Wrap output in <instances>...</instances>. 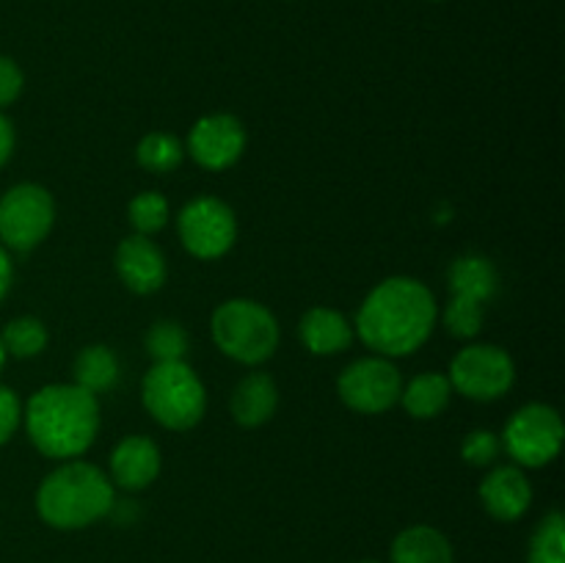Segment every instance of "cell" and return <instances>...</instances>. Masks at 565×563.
Wrapping results in <instances>:
<instances>
[{"instance_id": "obj_19", "label": "cell", "mask_w": 565, "mask_h": 563, "mask_svg": "<svg viewBox=\"0 0 565 563\" xmlns=\"http://www.w3.org/2000/svg\"><path fill=\"white\" fill-rule=\"evenodd\" d=\"M119 357L114 353V348L103 346V342H92V346L83 348L81 353L72 362V384L83 386L92 395H103V392L114 390L116 381H119Z\"/></svg>"}, {"instance_id": "obj_17", "label": "cell", "mask_w": 565, "mask_h": 563, "mask_svg": "<svg viewBox=\"0 0 565 563\" xmlns=\"http://www.w3.org/2000/svg\"><path fill=\"white\" fill-rule=\"evenodd\" d=\"M390 563H456V550L434 524H408L392 541Z\"/></svg>"}, {"instance_id": "obj_9", "label": "cell", "mask_w": 565, "mask_h": 563, "mask_svg": "<svg viewBox=\"0 0 565 563\" xmlns=\"http://www.w3.org/2000/svg\"><path fill=\"white\" fill-rule=\"evenodd\" d=\"M177 235L191 257L221 259L237 241V215L224 199L196 196L177 215Z\"/></svg>"}, {"instance_id": "obj_26", "label": "cell", "mask_w": 565, "mask_h": 563, "mask_svg": "<svg viewBox=\"0 0 565 563\" xmlns=\"http://www.w3.org/2000/svg\"><path fill=\"white\" fill-rule=\"evenodd\" d=\"M439 315L447 334L458 337V340H475L483 329L486 304L469 296H450V301L445 304Z\"/></svg>"}, {"instance_id": "obj_14", "label": "cell", "mask_w": 565, "mask_h": 563, "mask_svg": "<svg viewBox=\"0 0 565 563\" xmlns=\"http://www.w3.org/2000/svg\"><path fill=\"white\" fill-rule=\"evenodd\" d=\"M163 469L160 447L149 436L132 434L116 442L108 458V478L114 489L121 491H143L158 480Z\"/></svg>"}, {"instance_id": "obj_1", "label": "cell", "mask_w": 565, "mask_h": 563, "mask_svg": "<svg viewBox=\"0 0 565 563\" xmlns=\"http://www.w3.org/2000/svg\"><path fill=\"white\" fill-rule=\"evenodd\" d=\"M439 320L434 290L414 276L381 279L359 304L353 331L373 353L401 359L430 340Z\"/></svg>"}, {"instance_id": "obj_5", "label": "cell", "mask_w": 565, "mask_h": 563, "mask_svg": "<svg viewBox=\"0 0 565 563\" xmlns=\"http://www.w3.org/2000/svg\"><path fill=\"white\" fill-rule=\"evenodd\" d=\"M141 403L166 431H191L207 412V390L185 359L152 362L141 379Z\"/></svg>"}, {"instance_id": "obj_16", "label": "cell", "mask_w": 565, "mask_h": 563, "mask_svg": "<svg viewBox=\"0 0 565 563\" xmlns=\"http://www.w3.org/2000/svg\"><path fill=\"white\" fill-rule=\"evenodd\" d=\"M279 406V386L263 370H252L235 384L230 397L232 419L243 428H259L268 423Z\"/></svg>"}, {"instance_id": "obj_30", "label": "cell", "mask_w": 565, "mask_h": 563, "mask_svg": "<svg viewBox=\"0 0 565 563\" xmlns=\"http://www.w3.org/2000/svg\"><path fill=\"white\" fill-rule=\"evenodd\" d=\"M14 144H17L14 125H11L9 116L0 114V169H3V166L11 160V155H14Z\"/></svg>"}, {"instance_id": "obj_22", "label": "cell", "mask_w": 565, "mask_h": 563, "mask_svg": "<svg viewBox=\"0 0 565 563\" xmlns=\"http://www.w3.org/2000/svg\"><path fill=\"white\" fill-rule=\"evenodd\" d=\"M0 342H3L6 353L14 359H33L47 348L50 334L44 320L33 318V315H20L11 318L0 331Z\"/></svg>"}, {"instance_id": "obj_33", "label": "cell", "mask_w": 565, "mask_h": 563, "mask_svg": "<svg viewBox=\"0 0 565 563\" xmlns=\"http://www.w3.org/2000/svg\"><path fill=\"white\" fill-rule=\"evenodd\" d=\"M356 563H379V561H356Z\"/></svg>"}, {"instance_id": "obj_8", "label": "cell", "mask_w": 565, "mask_h": 563, "mask_svg": "<svg viewBox=\"0 0 565 563\" xmlns=\"http://www.w3.org/2000/svg\"><path fill=\"white\" fill-rule=\"evenodd\" d=\"M55 226V199L39 182H17L0 196V246L31 252Z\"/></svg>"}, {"instance_id": "obj_23", "label": "cell", "mask_w": 565, "mask_h": 563, "mask_svg": "<svg viewBox=\"0 0 565 563\" xmlns=\"http://www.w3.org/2000/svg\"><path fill=\"white\" fill-rule=\"evenodd\" d=\"M527 563H565V519L561 511H550L535 524Z\"/></svg>"}, {"instance_id": "obj_25", "label": "cell", "mask_w": 565, "mask_h": 563, "mask_svg": "<svg viewBox=\"0 0 565 563\" xmlns=\"http://www.w3.org/2000/svg\"><path fill=\"white\" fill-rule=\"evenodd\" d=\"M143 348L152 362H182L188 353V331L180 320H154L143 337Z\"/></svg>"}, {"instance_id": "obj_27", "label": "cell", "mask_w": 565, "mask_h": 563, "mask_svg": "<svg viewBox=\"0 0 565 563\" xmlns=\"http://www.w3.org/2000/svg\"><path fill=\"white\" fill-rule=\"evenodd\" d=\"M502 456V442L500 434L491 428H475L463 436L461 442V458L469 464V467H494Z\"/></svg>"}, {"instance_id": "obj_31", "label": "cell", "mask_w": 565, "mask_h": 563, "mask_svg": "<svg viewBox=\"0 0 565 563\" xmlns=\"http://www.w3.org/2000/svg\"><path fill=\"white\" fill-rule=\"evenodd\" d=\"M11 282H14V263H11V252H6V248L0 246V301L9 296Z\"/></svg>"}, {"instance_id": "obj_24", "label": "cell", "mask_w": 565, "mask_h": 563, "mask_svg": "<svg viewBox=\"0 0 565 563\" xmlns=\"http://www.w3.org/2000/svg\"><path fill=\"white\" fill-rule=\"evenodd\" d=\"M169 219L171 204L160 191H141L130 199V204H127V221H130L136 235H158L160 230H166Z\"/></svg>"}, {"instance_id": "obj_28", "label": "cell", "mask_w": 565, "mask_h": 563, "mask_svg": "<svg viewBox=\"0 0 565 563\" xmlns=\"http://www.w3.org/2000/svg\"><path fill=\"white\" fill-rule=\"evenodd\" d=\"M22 428V401L11 386L0 384V447Z\"/></svg>"}, {"instance_id": "obj_3", "label": "cell", "mask_w": 565, "mask_h": 563, "mask_svg": "<svg viewBox=\"0 0 565 563\" xmlns=\"http://www.w3.org/2000/svg\"><path fill=\"white\" fill-rule=\"evenodd\" d=\"M116 489L103 467L83 458L58 461L36 489V513L55 530H83L110 517Z\"/></svg>"}, {"instance_id": "obj_2", "label": "cell", "mask_w": 565, "mask_h": 563, "mask_svg": "<svg viewBox=\"0 0 565 563\" xmlns=\"http://www.w3.org/2000/svg\"><path fill=\"white\" fill-rule=\"evenodd\" d=\"M99 397L77 384H44L22 403V428L53 461L83 458L99 434Z\"/></svg>"}, {"instance_id": "obj_15", "label": "cell", "mask_w": 565, "mask_h": 563, "mask_svg": "<svg viewBox=\"0 0 565 563\" xmlns=\"http://www.w3.org/2000/svg\"><path fill=\"white\" fill-rule=\"evenodd\" d=\"M298 337H301L303 348L315 357H337L353 346L356 331H353V320L345 312L320 304V307H309L301 315Z\"/></svg>"}, {"instance_id": "obj_20", "label": "cell", "mask_w": 565, "mask_h": 563, "mask_svg": "<svg viewBox=\"0 0 565 563\" xmlns=\"http://www.w3.org/2000/svg\"><path fill=\"white\" fill-rule=\"evenodd\" d=\"M447 282H450V296H469L483 304H489L500 287L497 268L491 265V259L480 257V254L458 257L447 270Z\"/></svg>"}, {"instance_id": "obj_32", "label": "cell", "mask_w": 565, "mask_h": 563, "mask_svg": "<svg viewBox=\"0 0 565 563\" xmlns=\"http://www.w3.org/2000/svg\"><path fill=\"white\" fill-rule=\"evenodd\" d=\"M6 359H9V353H6L3 342H0V373H3V368H6Z\"/></svg>"}, {"instance_id": "obj_12", "label": "cell", "mask_w": 565, "mask_h": 563, "mask_svg": "<svg viewBox=\"0 0 565 563\" xmlns=\"http://www.w3.org/2000/svg\"><path fill=\"white\" fill-rule=\"evenodd\" d=\"M114 268L121 285L136 296H152L166 285V276H169L166 254L160 252L158 243L136 232L119 241L114 252Z\"/></svg>"}, {"instance_id": "obj_11", "label": "cell", "mask_w": 565, "mask_h": 563, "mask_svg": "<svg viewBox=\"0 0 565 563\" xmlns=\"http://www.w3.org/2000/svg\"><path fill=\"white\" fill-rule=\"evenodd\" d=\"M246 127L232 114H207L196 119L185 141V155L207 171H226L246 152Z\"/></svg>"}, {"instance_id": "obj_21", "label": "cell", "mask_w": 565, "mask_h": 563, "mask_svg": "<svg viewBox=\"0 0 565 563\" xmlns=\"http://www.w3.org/2000/svg\"><path fill=\"white\" fill-rule=\"evenodd\" d=\"M136 160L149 174H171L185 160V144L163 130L147 132L136 147Z\"/></svg>"}, {"instance_id": "obj_4", "label": "cell", "mask_w": 565, "mask_h": 563, "mask_svg": "<svg viewBox=\"0 0 565 563\" xmlns=\"http://www.w3.org/2000/svg\"><path fill=\"white\" fill-rule=\"evenodd\" d=\"M210 337L226 359L257 368L279 351L281 326L257 298H226L210 318Z\"/></svg>"}, {"instance_id": "obj_10", "label": "cell", "mask_w": 565, "mask_h": 563, "mask_svg": "<svg viewBox=\"0 0 565 563\" xmlns=\"http://www.w3.org/2000/svg\"><path fill=\"white\" fill-rule=\"evenodd\" d=\"M403 375L392 359L370 353L348 364L337 379V395L356 414H384L397 406Z\"/></svg>"}, {"instance_id": "obj_6", "label": "cell", "mask_w": 565, "mask_h": 563, "mask_svg": "<svg viewBox=\"0 0 565 563\" xmlns=\"http://www.w3.org/2000/svg\"><path fill=\"white\" fill-rule=\"evenodd\" d=\"M502 453L522 469H541L555 461L563 450L565 425L561 412L550 403H524L508 417L500 434Z\"/></svg>"}, {"instance_id": "obj_18", "label": "cell", "mask_w": 565, "mask_h": 563, "mask_svg": "<svg viewBox=\"0 0 565 563\" xmlns=\"http://www.w3.org/2000/svg\"><path fill=\"white\" fill-rule=\"evenodd\" d=\"M452 384L447 373H419L412 381H403L401 390V406L406 408L408 417L414 419H434L450 406L452 401Z\"/></svg>"}, {"instance_id": "obj_29", "label": "cell", "mask_w": 565, "mask_h": 563, "mask_svg": "<svg viewBox=\"0 0 565 563\" xmlns=\"http://www.w3.org/2000/svg\"><path fill=\"white\" fill-rule=\"evenodd\" d=\"M22 88H25V75L20 64L9 55H0V114L22 97Z\"/></svg>"}, {"instance_id": "obj_7", "label": "cell", "mask_w": 565, "mask_h": 563, "mask_svg": "<svg viewBox=\"0 0 565 563\" xmlns=\"http://www.w3.org/2000/svg\"><path fill=\"white\" fill-rule=\"evenodd\" d=\"M452 392L475 403H491L505 397L516 384V362L505 348L494 342H467L450 359Z\"/></svg>"}, {"instance_id": "obj_13", "label": "cell", "mask_w": 565, "mask_h": 563, "mask_svg": "<svg viewBox=\"0 0 565 563\" xmlns=\"http://www.w3.org/2000/svg\"><path fill=\"white\" fill-rule=\"evenodd\" d=\"M486 513L497 522H516L533 506V484L516 464H494L478 486Z\"/></svg>"}]
</instances>
